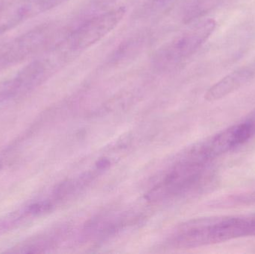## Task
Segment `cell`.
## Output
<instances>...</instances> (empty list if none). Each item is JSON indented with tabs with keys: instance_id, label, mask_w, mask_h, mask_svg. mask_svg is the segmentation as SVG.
Wrapping results in <instances>:
<instances>
[{
	"instance_id": "277c9868",
	"label": "cell",
	"mask_w": 255,
	"mask_h": 254,
	"mask_svg": "<svg viewBox=\"0 0 255 254\" xmlns=\"http://www.w3.org/2000/svg\"><path fill=\"white\" fill-rule=\"evenodd\" d=\"M216 26V21L213 19H207L196 24L166 49L164 54L166 61H181L194 53L209 38Z\"/></svg>"
},
{
	"instance_id": "52a82bcc",
	"label": "cell",
	"mask_w": 255,
	"mask_h": 254,
	"mask_svg": "<svg viewBox=\"0 0 255 254\" xmlns=\"http://www.w3.org/2000/svg\"><path fill=\"white\" fill-rule=\"evenodd\" d=\"M250 119L255 124V113L251 118H250Z\"/></svg>"
},
{
	"instance_id": "5b68a950",
	"label": "cell",
	"mask_w": 255,
	"mask_h": 254,
	"mask_svg": "<svg viewBox=\"0 0 255 254\" xmlns=\"http://www.w3.org/2000/svg\"><path fill=\"white\" fill-rule=\"evenodd\" d=\"M43 39L41 30H34L0 46V71L30 56Z\"/></svg>"
},
{
	"instance_id": "6da1fadb",
	"label": "cell",
	"mask_w": 255,
	"mask_h": 254,
	"mask_svg": "<svg viewBox=\"0 0 255 254\" xmlns=\"http://www.w3.org/2000/svg\"><path fill=\"white\" fill-rule=\"evenodd\" d=\"M208 167L186 156L148 195L151 199H161L205 189L214 180Z\"/></svg>"
},
{
	"instance_id": "7a4b0ae2",
	"label": "cell",
	"mask_w": 255,
	"mask_h": 254,
	"mask_svg": "<svg viewBox=\"0 0 255 254\" xmlns=\"http://www.w3.org/2000/svg\"><path fill=\"white\" fill-rule=\"evenodd\" d=\"M255 135V124L250 119L229 127L193 146L190 152L204 162L228 153L245 144Z\"/></svg>"
},
{
	"instance_id": "3957f363",
	"label": "cell",
	"mask_w": 255,
	"mask_h": 254,
	"mask_svg": "<svg viewBox=\"0 0 255 254\" xmlns=\"http://www.w3.org/2000/svg\"><path fill=\"white\" fill-rule=\"evenodd\" d=\"M125 13V8L120 7L87 21L72 36L73 46L79 49L91 47L112 32L124 19Z\"/></svg>"
},
{
	"instance_id": "8992f818",
	"label": "cell",
	"mask_w": 255,
	"mask_h": 254,
	"mask_svg": "<svg viewBox=\"0 0 255 254\" xmlns=\"http://www.w3.org/2000/svg\"><path fill=\"white\" fill-rule=\"evenodd\" d=\"M253 74L254 73L250 68L240 69L230 73L207 91L205 99L208 101L222 99L246 85L253 78Z\"/></svg>"
}]
</instances>
